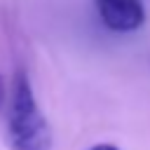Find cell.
Instances as JSON below:
<instances>
[{"label": "cell", "instance_id": "1", "mask_svg": "<svg viewBox=\"0 0 150 150\" xmlns=\"http://www.w3.org/2000/svg\"><path fill=\"white\" fill-rule=\"evenodd\" d=\"M7 145L9 150H49L52 129L40 110L30 77L16 70L12 80L9 110H7Z\"/></svg>", "mask_w": 150, "mask_h": 150}, {"label": "cell", "instance_id": "2", "mask_svg": "<svg viewBox=\"0 0 150 150\" xmlns=\"http://www.w3.org/2000/svg\"><path fill=\"white\" fill-rule=\"evenodd\" d=\"M96 9L112 33H134L145 21L143 0H96Z\"/></svg>", "mask_w": 150, "mask_h": 150}, {"label": "cell", "instance_id": "3", "mask_svg": "<svg viewBox=\"0 0 150 150\" xmlns=\"http://www.w3.org/2000/svg\"><path fill=\"white\" fill-rule=\"evenodd\" d=\"M89 150H120V148H115V145H110V143H98V145H94V148H89Z\"/></svg>", "mask_w": 150, "mask_h": 150}, {"label": "cell", "instance_id": "4", "mask_svg": "<svg viewBox=\"0 0 150 150\" xmlns=\"http://www.w3.org/2000/svg\"><path fill=\"white\" fill-rule=\"evenodd\" d=\"M2 101H5V80L0 75V105H2Z\"/></svg>", "mask_w": 150, "mask_h": 150}]
</instances>
